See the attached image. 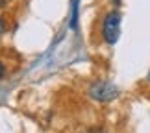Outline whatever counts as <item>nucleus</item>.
I'll use <instances>...</instances> for the list:
<instances>
[{"label":"nucleus","instance_id":"f257e3e1","mask_svg":"<svg viewBox=\"0 0 150 133\" xmlns=\"http://www.w3.org/2000/svg\"><path fill=\"white\" fill-rule=\"evenodd\" d=\"M120 37V13L109 11L102 20V39L108 44H115Z\"/></svg>","mask_w":150,"mask_h":133},{"label":"nucleus","instance_id":"7ed1b4c3","mask_svg":"<svg viewBox=\"0 0 150 133\" xmlns=\"http://www.w3.org/2000/svg\"><path fill=\"white\" fill-rule=\"evenodd\" d=\"M4 30H6V20L2 19V17H0V35L4 33Z\"/></svg>","mask_w":150,"mask_h":133},{"label":"nucleus","instance_id":"0eeeda50","mask_svg":"<svg viewBox=\"0 0 150 133\" xmlns=\"http://www.w3.org/2000/svg\"><path fill=\"white\" fill-rule=\"evenodd\" d=\"M111 2H113L115 6H119V4H120V0H111Z\"/></svg>","mask_w":150,"mask_h":133},{"label":"nucleus","instance_id":"423d86ee","mask_svg":"<svg viewBox=\"0 0 150 133\" xmlns=\"http://www.w3.org/2000/svg\"><path fill=\"white\" fill-rule=\"evenodd\" d=\"M6 4H8V0H0V9H2Z\"/></svg>","mask_w":150,"mask_h":133},{"label":"nucleus","instance_id":"6e6552de","mask_svg":"<svg viewBox=\"0 0 150 133\" xmlns=\"http://www.w3.org/2000/svg\"><path fill=\"white\" fill-rule=\"evenodd\" d=\"M148 80H150V72H148Z\"/></svg>","mask_w":150,"mask_h":133},{"label":"nucleus","instance_id":"f03ea898","mask_svg":"<svg viewBox=\"0 0 150 133\" xmlns=\"http://www.w3.org/2000/svg\"><path fill=\"white\" fill-rule=\"evenodd\" d=\"M89 96L96 102H111L119 96V89L109 82H95L89 87Z\"/></svg>","mask_w":150,"mask_h":133},{"label":"nucleus","instance_id":"20e7f679","mask_svg":"<svg viewBox=\"0 0 150 133\" xmlns=\"http://www.w3.org/2000/svg\"><path fill=\"white\" fill-rule=\"evenodd\" d=\"M85 133H104V129H100V128H95V129H89V131H85Z\"/></svg>","mask_w":150,"mask_h":133},{"label":"nucleus","instance_id":"39448f33","mask_svg":"<svg viewBox=\"0 0 150 133\" xmlns=\"http://www.w3.org/2000/svg\"><path fill=\"white\" fill-rule=\"evenodd\" d=\"M4 72H6V68H4V63H2V61H0V78H2V76H4Z\"/></svg>","mask_w":150,"mask_h":133}]
</instances>
